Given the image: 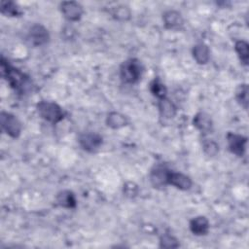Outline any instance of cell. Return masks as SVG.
<instances>
[{
	"label": "cell",
	"mask_w": 249,
	"mask_h": 249,
	"mask_svg": "<svg viewBox=\"0 0 249 249\" xmlns=\"http://www.w3.org/2000/svg\"><path fill=\"white\" fill-rule=\"evenodd\" d=\"M124 194L128 197H134L138 194V187L133 182H126L124 185Z\"/></svg>",
	"instance_id": "cell-25"
},
{
	"label": "cell",
	"mask_w": 249,
	"mask_h": 249,
	"mask_svg": "<svg viewBox=\"0 0 249 249\" xmlns=\"http://www.w3.org/2000/svg\"><path fill=\"white\" fill-rule=\"evenodd\" d=\"M27 38L31 45L35 47H41L49 43L50 34L45 26L39 23H35L29 28Z\"/></svg>",
	"instance_id": "cell-6"
},
{
	"label": "cell",
	"mask_w": 249,
	"mask_h": 249,
	"mask_svg": "<svg viewBox=\"0 0 249 249\" xmlns=\"http://www.w3.org/2000/svg\"><path fill=\"white\" fill-rule=\"evenodd\" d=\"M106 124L109 127L118 129L123 126H125L128 124V120L124 115L119 112H111L108 114L106 118Z\"/></svg>",
	"instance_id": "cell-17"
},
{
	"label": "cell",
	"mask_w": 249,
	"mask_h": 249,
	"mask_svg": "<svg viewBox=\"0 0 249 249\" xmlns=\"http://www.w3.org/2000/svg\"><path fill=\"white\" fill-rule=\"evenodd\" d=\"M170 170L171 169H169L165 164H162V163L155 165L151 169L150 175H149L151 185L156 189H162L165 186H167L168 174Z\"/></svg>",
	"instance_id": "cell-5"
},
{
	"label": "cell",
	"mask_w": 249,
	"mask_h": 249,
	"mask_svg": "<svg viewBox=\"0 0 249 249\" xmlns=\"http://www.w3.org/2000/svg\"><path fill=\"white\" fill-rule=\"evenodd\" d=\"M55 202L58 206L67 209H73L77 205L76 196L70 190H62L57 193L55 196Z\"/></svg>",
	"instance_id": "cell-14"
},
{
	"label": "cell",
	"mask_w": 249,
	"mask_h": 249,
	"mask_svg": "<svg viewBox=\"0 0 249 249\" xmlns=\"http://www.w3.org/2000/svg\"><path fill=\"white\" fill-rule=\"evenodd\" d=\"M0 10L2 15L6 17H19L22 14V11L13 1H1Z\"/></svg>",
	"instance_id": "cell-19"
},
{
	"label": "cell",
	"mask_w": 249,
	"mask_h": 249,
	"mask_svg": "<svg viewBox=\"0 0 249 249\" xmlns=\"http://www.w3.org/2000/svg\"><path fill=\"white\" fill-rule=\"evenodd\" d=\"M193 57L198 64H206L210 58V51L205 44H196L194 46L193 51Z\"/></svg>",
	"instance_id": "cell-16"
},
{
	"label": "cell",
	"mask_w": 249,
	"mask_h": 249,
	"mask_svg": "<svg viewBox=\"0 0 249 249\" xmlns=\"http://www.w3.org/2000/svg\"><path fill=\"white\" fill-rule=\"evenodd\" d=\"M112 14L117 19H120V20H126L130 17L129 10L127 9V7H124V6H119L115 8Z\"/></svg>",
	"instance_id": "cell-24"
},
{
	"label": "cell",
	"mask_w": 249,
	"mask_h": 249,
	"mask_svg": "<svg viewBox=\"0 0 249 249\" xmlns=\"http://www.w3.org/2000/svg\"><path fill=\"white\" fill-rule=\"evenodd\" d=\"M150 91L154 96H156L158 99H161L163 97H166L167 89L164 86L163 83L159 78H155L150 83Z\"/></svg>",
	"instance_id": "cell-20"
},
{
	"label": "cell",
	"mask_w": 249,
	"mask_h": 249,
	"mask_svg": "<svg viewBox=\"0 0 249 249\" xmlns=\"http://www.w3.org/2000/svg\"><path fill=\"white\" fill-rule=\"evenodd\" d=\"M167 183L168 185H171L181 191L190 190L193 185V182L189 176H187L184 173L176 172L173 170L169 171Z\"/></svg>",
	"instance_id": "cell-10"
},
{
	"label": "cell",
	"mask_w": 249,
	"mask_h": 249,
	"mask_svg": "<svg viewBox=\"0 0 249 249\" xmlns=\"http://www.w3.org/2000/svg\"><path fill=\"white\" fill-rule=\"evenodd\" d=\"M202 147H203L204 153L209 157L216 156L219 151L218 144L211 139H204L202 142Z\"/></svg>",
	"instance_id": "cell-23"
},
{
	"label": "cell",
	"mask_w": 249,
	"mask_h": 249,
	"mask_svg": "<svg viewBox=\"0 0 249 249\" xmlns=\"http://www.w3.org/2000/svg\"><path fill=\"white\" fill-rule=\"evenodd\" d=\"M234 50L239 57L241 63L245 66L248 65L249 62V45L244 40H238L234 44Z\"/></svg>",
	"instance_id": "cell-18"
},
{
	"label": "cell",
	"mask_w": 249,
	"mask_h": 249,
	"mask_svg": "<svg viewBox=\"0 0 249 249\" xmlns=\"http://www.w3.org/2000/svg\"><path fill=\"white\" fill-rule=\"evenodd\" d=\"M160 114L162 118L165 119H172L176 116L177 108L174 105L172 101H170L167 97H163L161 99H159L158 103Z\"/></svg>",
	"instance_id": "cell-15"
},
{
	"label": "cell",
	"mask_w": 249,
	"mask_h": 249,
	"mask_svg": "<svg viewBox=\"0 0 249 249\" xmlns=\"http://www.w3.org/2000/svg\"><path fill=\"white\" fill-rule=\"evenodd\" d=\"M160 246L161 248H177L178 240L169 233H163L160 238Z\"/></svg>",
	"instance_id": "cell-22"
},
{
	"label": "cell",
	"mask_w": 249,
	"mask_h": 249,
	"mask_svg": "<svg viewBox=\"0 0 249 249\" xmlns=\"http://www.w3.org/2000/svg\"><path fill=\"white\" fill-rule=\"evenodd\" d=\"M0 124L2 130L12 138H18L21 133V123L13 114L2 111L0 114Z\"/></svg>",
	"instance_id": "cell-4"
},
{
	"label": "cell",
	"mask_w": 249,
	"mask_h": 249,
	"mask_svg": "<svg viewBox=\"0 0 249 249\" xmlns=\"http://www.w3.org/2000/svg\"><path fill=\"white\" fill-rule=\"evenodd\" d=\"M227 142L229 150L231 154L237 157H242L244 155L247 144V138L245 136L233 132H229L227 134Z\"/></svg>",
	"instance_id": "cell-8"
},
{
	"label": "cell",
	"mask_w": 249,
	"mask_h": 249,
	"mask_svg": "<svg viewBox=\"0 0 249 249\" xmlns=\"http://www.w3.org/2000/svg\"><path fill=\"white\" fill-rule=\"evenodd\" d=\"M144 72V66L138 58H128L120 67V77L125 84H136L140 81Z\"/></svg>",
	"instance_id": "cell-2"
},
{
	"label": "cell",
	"mask_w": 249,
	"mask_h": 249,
	"mask_svg": "<svg viewBox=\"0 0 249 249\" xmlns=\"http://www.w3.org/2000/svg\"><path fill=\"white\" fill-rule=\"evenodd\" d=\"M235 98L237 102L245 109L248 108V86L246 84H241L238 86L235 91Z\"/></svg>",
	"instance_id": "cell-21"
},
{
	"label": "cell",
	"mask_w": 249,
	"mask_h": 249,
	"mask_svg": "<svg viewBox=\"0 0 249 249\" xmlns=\"http://www.w3.org/2000/svg\"><path fill=\"white\" fill-rule=\"evenodd\" d=\"M1 76L18 94H26L32 89L31 79L19 69L12 66L3 55L0 60Z\"/></svg>",
	"instance_id": "cell-1"
},
{
	"label": "cell",
	"mask_w": 249,
	"mask_h": 249,
	"mask_svg": "<svg viewBox=\"0 0 249 249\" xmlns=\"http://www.w3.org/2000/svg\"><path fill=\"white\" fill-rule=\"evenodd\" d=\"M78 141L83 150L89 153H93L101 147L103 138L101 135L95 132H85L79 136Z\"/></svg>",
	"instance_id": "cell-7"
},
{
	"label": "cell",
	"mask_w": 249,
	"mask_h": 249,
	"mask_svg": "<svg viewBox=\"0 0 249 249\" xmlns=\"http://www.w3.org/2000/svg\"><path fill=\"white\" fill-rule=\"evenodd\" d=\"M189 227L193 234L197 236L205 235L209 231V221L205 216H196L190 221Z\"/></svg>",
	"instance_id": "cell-12"
},
{
	"label": "cell",
	"mask_w": 249,
	"mask_h": 249,
	"mask_svg": "<svg viewBox=\"0 0 249 249\" xmlns=\"http://www.w3.org/2000/svg\"><path fill=\"white\" fill-rule=\"evenodd\" d=\"M39 116L48 123L55 124L62 121L65 117V112L62 108L53 101L41 100L36 105Z\"/></svg>",
	"instance_id": "cell-3"
},
{
	"label": "cell",
	"mask_w": 249,
	"mask_h": 249,
	"mask_svg": "<svg viewBox=\"0 0 249 249\" xmlns=\"http://www.w3.org/2000/svg\"><path fill=\"white\" fill-rule=\"evenodd\" d=\"M162 19L164 26L167 29H180L184 24V20L181 14L175 10L166 11L162 15Z\"/></svg>",
	"instance_id": "cell-13"
},
{
	"label": "cell",
	"mask_w": 249,
	"mask_h": 249,
	"mask_svg": "<svg viewBox=\"0 0 249 249\" xmlns=\"http://www.w3.org/2000/svg\"><path fill=\"white\" fill-rule=\"evenodd\" d=\"M60 11L69 21H78L84 13L83 7L75 1H64L60 3Z\"/></svg>",
	"instance_id": "cell-9"
},
{
	"label": "cell",
	"mask_w": 249,
	"mask_h": 249,
	"mask_svg": "<svg viewBox=\"0 0 249 249\" xmlns=\"http://www.w3.org/2000/svg\"><path fill=\"white\" fill-rule=\"evenodd\" d=\"M194 125L203 134L211 133L213 130V122L210 116L204 112H198L196 114L193 120Z\"/></svg>",
	"instance_id": "cell-11"
}]
</instances>
